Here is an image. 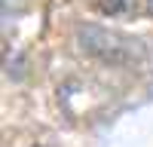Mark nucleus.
<instances>
[{"mask_svg":"<svg viewBox=\"0 0 153 147\" xmlns=\"http://www.w3.org/2000/svg\"><path fill=\"white\" fill-rule=\"evenodd\" d=\"M31 147H46V144H31Z\"/></svg>","mask_w":153,"mask_h":147,"instance_id":"nucleus-4","label":"nucleus"},{"mask_svg":"<svg viewBox=\"0 0 153 147\" xmlns=\"http://www.w3.org/2000/svg\"><path fill=\"white\" fill-rule=\"evenodd\" d=\"M76 46L89 58L101 61V65H132L138 58V49L129 37L120 31H110L104 24H80L76 28Z\"/></svg>","mask_w":153,"mask_h":147,"instance_id":"nucleus-1","label":"nucleus"},{"mask_svg":"<svg viewBox=\"0 0 153 147\" xmlns=\"http://www.w3.org/2000/svg\"><path fill=\"white\" fill-rule=\"evenodd\" d=\"M135 0H89V6H92L98 16H104V19H120L126 16V12L132 9Z\"/></svg>","mask_w":153,"mask_h":147,"instance_id":"nucleus-2","label":"nucleus"},{"mask_svg":"<svg viewBox=\"0 0 153 147\" xmlns=\"http://www.w3.org/2000/svg\"><path fill=\"white\" fill-rule=\"evenodd\" d=\"M135 12H141V16H153V0H135Z\"/></svg>","mask_w":153,"mask_h":147,"instance_id":"nucleus-3","label":"nucleus"}]
</instances>
